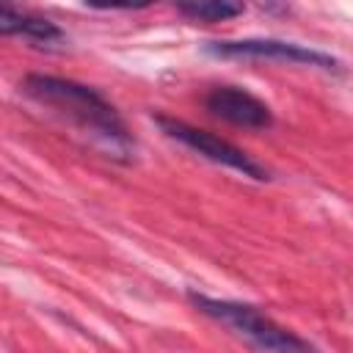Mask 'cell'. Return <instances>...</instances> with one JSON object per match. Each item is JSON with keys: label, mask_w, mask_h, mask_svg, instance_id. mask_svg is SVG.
Masks as SVG:
<instances>
[{"label": "cell", "mask_w": 353, "mask_h": 353, "mask_svg": "<svg viewBox=\"0 0 353 353\" xmlns=\"http://www.w3.org/2000/svg\"><path fill=\"white\" fill-rule=\"evenodd\" d=\"M22 91L44 105L69 119L74 127H80L94 143L105 149L108 157L119 163H130L135 154V141L119 116V110L91 85H83L69 77H55V74H28L22 80Z\"/></svg>", "instance_id": "6da1fadb"}, {"label": "cell", "mask_w": 353, "mask_h": 353, "mask_svg": "<svg viewBox=\"0 0 353 353\" xmlns=\"http://www.w3.org/2000/svg\"><path fill=\"white\" fill-rule=\"evenodd\" d=\"M188 298L201 314L232 328L237 336H243L259 353H317L314 345H309L306 339H301L290 328L273 323L268 314H262L259 309H254L248 303L226 301V298H210V295H201L196 290H190Z\"/></svg>", "instance_id": "7a4b0ae2"}, {"label": "cell", "mask_w": 353, "mask_h": 353, "mask_svg": "<svg viewBox=\"0 0 353 353\" xmlns=\"http://www.w3.org/2000/svg\"><path fill=\"white\" fill-rule=\"evenodd\" d=\"M204 52L215 58H240V61H279V63H292V66H312L328 74L342 72V61L295 44L284 39H223V41H204Z\"/></svg>", "instance_id": "3957f363"}, {"label": "cell", "mask_w": 353, "mask_h": 353, "mask_svg": "<svg viewBox=\"0 0 353 353\" xmlns=\"http://www.w3.org/2000/svg\"><path fill=\"white\" fill-rule=\"evenodd\" d=\"M154 121H157V127L168 138L179 141L182 146H188L190 152L201 154L204 160L218 163V165H226V168H232V171H237L243 176H251L256 182H268L270 179V171L262 163H256L248 152H243L240 146H234V143H229V141H223V138H218V135H212L207 130H199V127H193V124H188L182 119L154 116Z\"/></svg>", "instance_id": "277c9868"}, {"label": "cell", "mask_w": 353, "mask_h": 353, "mask_svg": "<svg viewBox=\"0 0 353 353\" xmlns=\"http://www.w3.org/2000/svg\"><path fill=\"white\" fill-rule=\"evenodd\" d=\"M204 108L215 119L229 121L243 130H270L273 127V110L259 97H254L245 88H237V85L210 88L204 97Z\"/></svg>", "instance_id": "5b68a950"}, {"label": "cell", "mask_w": 353, "mask_h": 353, "mask_svg": "<svg viewBox=\"0 0 353 353\" xmlns=\"http://www.w3.org/2000/svg\"><path fill=\"white\" fill-rule=\"evenodd\" d=\"M0 33L3 36H22L25 41H30L36 47H47V50H52L55 44H66V33L52 19L17 11L8 3L0 6Z\"/></svg>", "instance_id": "8992f818"}, {"label": "cell", "mask_w": 353, "mask_h": 353, "mask_svg": "<svg viewBox=\"0 0 353 353\" xmlns=\"http://www.w3.org/2000/svg\"><path fill=\"white\" fill-rule=\"evenodd\" d=\"M245 11L240 3H226V0H196V3H176V14H182L190 22H226L234 19Z\"/></svg>", "instance_id": "52a82bcc"}]
</instances>
